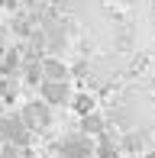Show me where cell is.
Masks as SVG:
<instances>
[{"mask_svg": "<svg viewBox=\"0 0 155 158\" xmlns=\"http://www.w3.org/2000/svg\"><path fill=\"white\" fill-rule=\"evenodd\" d=\"M55 152H58V158H94L97 152V142L90 139L87 132H68L58 139V145H55Z\"/></svg>", "mask_w": 155, "mask_h": 158, "instance_id": "1", "label": "cell"}, {"mask_svg": "<svg viewBox=\"0 0 155 158\" xmlns=\"http://www.w3.org/2000/svg\"><path fill=\"white\" fill-rule=\"evenodd\" d=\"M0 142H10V145L26 148L32 142V129L23 123L19 113H3L0 116Z\"/></svg>", "mask_w": 155, "mask_h": 158, "instance_id": "2", "label": "cell"}, {"mask_svg": "<svg viewBox=\"0 0 155 158\" xmlns=\"http://www.w3.org/2000/svg\"><path fill=\"white\" fill-rule=\"evenodd\" d=\"M19 116H23V123L29 126L32 132H42V129L52 126V106H48L45 100H29V103H23Z\"/></svg>", "mask_w": 155, "mask_h": 158, "instance_id": "3", "label": "cell"}, {"mask_svg": "<svg viewBox=\"0 0 155 158\" xmlns=\"http://www.w3.org/2000/svg\"><path fill=\"white\" fill-rule=\"evenodd\" d=\"M39 90H42V100H45L48 106L71 103V87H68V81H42Z\"/></svg>", "mask_w": 155, "mask_h": 158, "instance_id": "4", "label": "cell"}, {"mask_svg": "<svg viewBox=\"0 0 155 158\" xmlns=\"http://www.w3.org/2000/svg\"><path fill=\"white\" fill-rule=\"evenodd\" d=\"M145 142H149V132H145V129H126L123 139H119V148H123L126 155L136 158V155L145 148Z\"/></svg>", "mask_w": 155, "mask_h": 158, "instance_id": "5", "label": "cell"}, {"mask_svg": "<svg viewBox=\"0 0 155 158\" xmlns=\"http://www.w3.org/2000/svg\"><path fill=\"white\" fill-rule=\"evenodd\" d=\"M119 152H123V148H119V139L113 132H103V135H97V152H94V158H119Z\"/></svg>", "mask_w": 155, "mask_h": 158, "instance_id": "6", "label": "cell"}, {"mask_svg": "<svg viewBox=\"0 0 155 158\" xmlns=\"http://www.w3.org/2000/svg\"><path fill=\"white\" fill-rule=\"evenodd\" d=\"M68 64L65 61H58L55 55H48V58H42V77L45 81H68Z\"/></svg>", "mask_w": 155, "mask_h": 158, "instance_id": "7", "label": "cell"}, {"mask_svg": "<svg viewBox=\"0 0 155 158\" xmlns=\"http://www.w3.org/2000/svg\"><path fill=\"white\" fill-rule=\"evenodd\" d=\"M78 129L94 139V135H103V132H107V119H103L100 113H87V116H81V126H78Z\"/></svg>", "mask_w": 155, "mask_h": 158, "instance_id": "8", "label": "cell"}, {"mask_svg": "<svg viewBox=\"0 0 155 158\" xmlns=\"http://www.w3.org/2000/svg\"><path fill=\"white\" fill-rule=\"evenodd\" d=\"M19 64H23V52L10 48V52H3V58H0V74H3V77H13Z\"/></svg>", "mask_w": 155, "mask_h": 158, "instance_id": "9", "label": "cell"}, {"mask_svg": "<svg viewBox=\"0 0 155 158\" xmlns=\"http://www.w3.org/2000/svg\"><path fill=\"white\" fill-rule=\"evenodd\" d=\"M71 110L78 113V116L94 113V97H90V94H74V97H71Z\"/></svg>", "mask_w": 155, "mask_h": 158, "instance_id": "10", "label": "cell"}, {"mask_svg": "<svg viewBox=\"0 0 155 158\" xmlns=\"http://www.w3.org/2000/svg\"><path fill=\"white\" fill-rule=\"evenodd\" d=\"M3 106H6V100H3V97H0V116H3V113H6V110H3Z\"/></svg>", "mask_w": 155, "mask_h": 158, "instance_id": "11", "label": "cell"}, {"mask_svg": "<svg viewBox=\"0 0 155 158\" xmlns=\"http://www.w3.org/2000/svg\"><path fill=\"white\" fill-rule=\"evenodd\" d=\"M145 158H155V152H149V155H145Z\"/></svg>", "mask_w": 155, "mask_h": 158, "instance_id": "12", "label": "cell"}, {"mask_svg": "<svg viewBox=\"0 0 155 158\" xmlns=\"http://www.w3.org/2000/svg\"><path fill=\"white\" fill-rule=\"evenodd\" d=\"M119 158H132V155H119Z\"/></svg>", "mask_w": 155, "mask_h": 158, "instance_id": "13", "label": "cell"}]
</instances>
